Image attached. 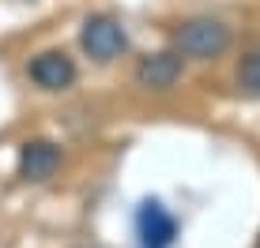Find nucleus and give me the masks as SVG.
Here are the masks:
<instances>
[{
	"mask_svg": "<svg viewBox=\"0 0 260 248\" xmlns=\"http://www.w3.org/2000/svg\"><path fill=\"white\" fill-rule=\"evenodd\" d=\"M136 237H140V248H174L177 218L158 199H143L136 211Z\"/></svg>",
	"mask_w": 260,
	"mask_h": 248,
	"instance_id": "obj_4",
	"label": "nucleus"
},
{
	"mask_svg": "<svg viewBox=\"0 0 260 248\" xmlns=\"http://www.w3.org/2000/svg\"><path fill=\"white\" fill-rule=\"evenodd\" d=\"M60 170V147L53 139H26L19 147V177L23 181H49Z\"/></svg>",
	"mask_w": 260,
	"mask_h": 248,
	"instance_id": "obj_6",
	"label": "nucleus"
},
{
	"mask_svg": "<svg viewBox=\"0 0 260 248\" xmlns=\"http://www.w3.org/2000/svg\"><path fill=\"white\" fill-rule=\"evenodd\" d=\"M174 49L189 60H219L222 53L230 49L234 34L222 19H211V15H192V19L174 26Z\"/></svg>",
	"mask_w": 260,
	"mask_h": 248,
	"instance_id": "obj_1",
	"label": "nucleus"
},
{
	"mask_svg": "<svg viewBox=\"0 0 260 248\" xmlns=\"http://www.w3.org/2000/svg\"><path fill=\"white\" fill-rule=\"evenodd\" d=\"M26 75L34 79V87H38V91L57 94V91H68V87H76L79 68H76V60H72L64 49H46V53H38V57H30V64H26Z\"/></svg>",
	"mask_w": 260,
	"mask_h": 248,
	"instance_id": "obj_3",
	"label": "nucleus"
},
{
	"mask_svg": "<svg viewBox=\"0 0 260 248\" xmlns=\"http://www.w3.org/2000/svg\"><path fill=\"white\" fill-rule=\"evenodd\" d=\"M238 87H241V94H249V98H260V49H249L245 57L238 60Z\"/></svg>",
	"mask_w": 260,
	"mask_h": 248,
	"instance_id": "obj_7",
	"label": "nucleus"
},
{
	"mask_svg": "<svg viewBox=\"0 0 260 248\" xmlns=\"http://www.w3.org/2000/svg\"><path fill=\"white\" fill-rule=\"evenodd\" d=\"M256 248H260V237H256Z\"/></svg>",
	"mask_w": 260,
	"mask_h": 248,
	"instance_id": "obj_8",
	"label": "nucleus"
},
{
	"mask_svg": "<svg viewBox=\"0 0 260 248\" xmlns=\"http://www.w3.org/2000/svg\"><path fill=\"white\" fill-rule=\"evenodd\" d=\"M185 72V57L177 49H158V53H147L140 57L136 64V83L143 91H170V87L181 79Z\"/></svg>",
	"mask_w": 260,
	"mask_h": 248,
	"instance_id": "obj_5",
	"label": "nucleus"
},
{
	"mask_svg": "<svg viewBox=\"0 0 260 248\" xmlns=\"http://www.w3.org/2000/svg\"><path fill=\"white\" fill-rule=\"evenodd\" d=\"M79 46L91 60L98 64H110V60H117L124 49H128V34H124V26L113 19V15H87L83 26H79Z\"/></svg>",
	"mask_w": 260,
	"mask_h": 248,
	"instance_id": "obj_2",
	"label": "nucleus"
}]
</instances>
